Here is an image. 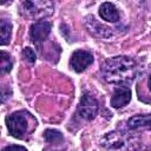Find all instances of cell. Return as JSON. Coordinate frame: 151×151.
Wrapping results in <instances>:
<instances>
[{
	"instance_id": "cell-1",
	"label": "cell",
	"mask_w": 151,
	"mask_h": 151,
	"mask_svg": "<svg viewBox=\"0 0 151 151\" xmlns=\"http://www.w3.org/2000/svg\"><path fill=\"white\" fill-rule=\"evenodd\" d=\"M101 74L110 84L124 85L136 78L137 64L132 58L126 55L112 57L103 63Z\"/></svg>"
},
{
	"instance_id": "cell-2",
	"label": "cell",
	"mask_w": 151,
	"mask_h": 151,
	"mask_svg": "<svg viewBox=\"0 0 151 151\" xmlns=\"http://www.w3.org/2000/svg\"><path fill=\"white\" fill-rule=\"evenodd\" d=\"M6 125L11 136L21 139L34 131L37 119L27 111H15L6 117Z\"/></svg>"
},
{
	"instance_id": "cell-3",
	"label": "cell",
	"mask_w": 151,
	"mask_h": 151,
	"mask_svg": "<svg viewBox=\"0 0 151 151\" xmlns=\"http://www.w3.org/2000/svg\"><path fill=\"white\" fill-rule=\"evenodd\" d=\"M54 5L52 1L38 0V1H24L21 4V14L27 18L37 21H42V19L52 15Z\"/></svg>"
},
{
	"instance_id": "cell-4",
	"label": "cell",
	"mask_w": 151,
	"mask_h": 151,
	"mask_svg": "<svg viewBox=\"0 0 151 151\" xmlns=\"http://www.w3.org/2000/svg\"><path fill=\"white\" fill-rule=\"evenodd\" d=\"M98 110H99L98 100L91 94L86 93L80 98V101L77 107V113L80 118L85 120H92L96 118Z\"/></svg>"
},
{
	"instance_id": "cell-5",
	"label": "cell",
	"mask_w": 151,
	"mask_h": 151,
	"mask_svg": "<svg viewBox=\"0 0 151 151\" xmlns=\"http://www.w3.org/2000/svg\"><path fill=\"white\" fill-rule=\"evenodd\" d=\"M92 63H93V55L90 52L84 50H78L73 52L70 59V66L77 73L84 72Z\"/></svg>"
},
{
	"instance_id": "cell-6",
	"label": "cell",
	"mask_w": 151,
	"mask_h": 151,
	"mask_svg": "<svg viewBox=\"0 0 151 151\" xmlns=\"http://www.w3.org/2000/svg\"><path fill=\"white\" fill-rule=\"evenodd\" d=\"M51 28H52V24L50 21H47V20L34 22L31 26V29H29L31 40L35 45H41L47 39V37L50 35Z\"/></svg>"
},
{
	"instance_id": "cell-7",
	"label": "cell",
	"mask_w": 151,
	"mask_h": 151,
	"mask_svg": "<svg viewBox=\"0 0 151 151\" xmlns=\"http://www.w3.org/2000/svg\"><path fill=\"white\" fill-rule=\"evenodd\" d=\"M85 25L88 29V32L97 37V38H100V39H107L110 37H112L113 32L110 27L103 25L101 22H99L93 15H87L85 18Z\"/></svg>"
},
{
	"instance_id": "cell-8",
	"label": "cell",
	"mask_w": 151,
	"mask_h": 151,
	"mask_svg": "<svg viewBox=\"0 0 151 151\" xmlns=\"http://www.w3.org/2000/svg\"><path fill=\"white\" fill-rule=\"evenodd\" d=\"M131 100V91L125 86H119L114 90L113 96L111 98V106L114 109H120L127 105Z\"/></svg>"
},
{
	"instance_id": "cell-9",
	"label": "cell",
	"mask_w": 151,
	"mask_h": 151,
	"mask_svg": "<svg viewBox=\"0 0 151 151\" xmlns=\"http://www.w3.org/2000/svg\"><path fill=\"white\" fill-rule=\"evenodd\" d=\"M127 127L130 130H151V113L138 114L129 118Z\"/></svg>"
},
{
	"instance_id": "cell-10",
	"label": "cell",
	"mask_w": 151,
	"mask_h": 151,
	"mask_svg": "<svg viewBox=\"0 0 151 151\" xmlns=\"http://www.w3.org/2000/svg\"><path fill=\"white\" fill-rule=\"evenodd\" d=\"M101 145L106 149L114 150L124 145V137L117 131H111L101 138Z\"/></svg>"
},
{
	"instance_id": "cell-11",
	"label": "cell",
	"mask_w": 151,
	"mask_h": 151,
	"mask_svg": "<svg viewBox=\"0 0 151 151\" xmlns=\"http://www.w3.org/2000/svg\"><path fill=\"white\" fill-rule=\"evenodd\" d=\"M99 15L109 22H117L119 20V12L111 2H104L100 5Z\"/></svg>"
},
{
	"instance_id": "cell-12",
	"label": "cell",
	"mask_w": 151,
	"mask_h": 151,
	"mask_svg": "<svg viewBox=\"0 0 151 151\" xmlns=\"http://www.w3.org/2000/svg\"><path fill=\"white\" fill-rule=\"evenodd\" d=\"M0 32H1V38H0V44L1 45H7L11 40V32H12V25L11 22L2 18L0 20Z\"/></svg>"
},
{
	"instance_id": "cell-13",
	"label": "cell",
	"mask_w": 151,
	"mask_h": 151,
	"mask_svg": "<svg viewBox=\"0 0 151 151\" xmlns=\"http://www.w3.org/2000/svg\"><path fill=\"white\" fill-rule=\"evenodd\" d=\"M1 64H0V72L1 74H6L9 73L12 67H13V60L9 55V53H7L6 51H1Z\"/></svg>"
},
{
	"instance_id": "cell-14",
	"label": "cell",
	"mask_w": 151,
	"mask_h": 151,
	"mask_svg": "<svg viewBox=\"0 0 151 151\" xmlns=\"http://www.w3.org/2000/svg\"><path fill=\"white\" fill-rule=\"evenodd\" d=\"M44 138L48 143H59L63 140V133L54 129H47L44 131Z\"/></svg>"
},
{
	"instance_id": "cell-15",
	"label": "cell",
	"mask_w": 151,
	"mask_h": 151,
	"mask_svg": "<svg viewBox=\"0 0 151 151\" xmlns=\"http://www.w3.org/2000/svg\"><path fill=\"white\" fill-rule=\"evenodd\" d=\"M22 58H24L27 63L33 64V63L35 61V59H37V55H35L34 51H33L31 47H25V48L22 50Z\"/></svg>"
},
{
	"instance_id": "cell-16",
	"label": "cell",
	"mask_w": 151,
	"mask_h": 151,
	"mask_svg": "<svg viewBox=\"0 0 151 151\" xmlns=\"http://www.w3.org/2000/svg\"><path fill=\"white\" fill-rule=\"evenodd\" d=\"M2 151H27V149L22 145H8L2 149Z\"/></svg>"
},
{
	"instance_id": "cell-17",
	"label": "cell",
	"mask_w": 151,
	"mask_h": 151,
	"mask_svg": "<svg viewBox=\"0 0 151 151\" xmlns=\"http://www.w3.org/2000/svg\"><path fill=\"white\" fill-rule=\"evenodd\" d=\"M147 85H149V88H150V91H151V74H150V77H149V80H147Z\"/></svg>"
},
{
	"instance_id": "cell-18",
	"label": "cell",
	"mask_w": 151,
	"mask_h": 151,
	"mask_svg": "<svg viewBox=\"0 0 151 151\" xmlns=\"http://www.w3.org/2000/svg\"><path fill=\"white\" fill-rule=\"evenodd\" d=\"M48 151H54V150H48Z\"/></svg>"
}]
</instances>
